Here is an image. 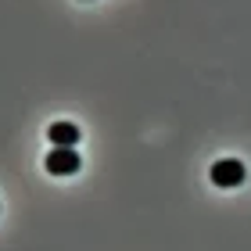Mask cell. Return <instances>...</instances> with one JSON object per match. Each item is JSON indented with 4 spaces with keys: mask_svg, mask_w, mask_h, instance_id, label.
Here are the masks:
<instances>
[{
    "mask_svg": "<svg viewBox=\"0 0 251 251\" xmlns=\"http://www.w3.org/2000/svg\"><path fill=\"white\" fill-rule=\"evenodd\" d=\"M212 183L215 187H226V190H230V187H241L244 183V162H237V158H223V162H215L212 165Z\"/></svg>",
    "mask_w": 251,
    "mask_h": 251,
    "instance_id": "obj_1",
    "label": "cell"
},
{
    "mask_svg": "<svg viewBox=\"0 0 251 251\" xmlns=\"http://www.w3.org/2000/svg\"><path fill=\"white\" fill-rule=\"evenodd\" d=\"M47 173L50 176H72V173H79V154H75V147H50V154H47Z\"/></svg>",
    "mask_w": 251,
    "mask_h": 251,
    "instance_id": "obj_2",
    "label": "cell"
},
{
    "mask_svg": "<svg viewBox=\"0 0 251 251\" xmlns=\"http://www.w3.org/2000/svg\"><path fill=\"white\" fill-rule=\"evenodd\" d=\"M47 140L54 147H75L79 144V126H72V122H50Z\"/></svg>",
    "mask_w": 251,
    "mask_h": 251,
    "instance_id": "obj_3",
    "label": "cell"
}]
</instances>
